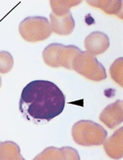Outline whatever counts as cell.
Segmentation results:
<instances>
[{
  "label": "cell",
  "instance_id": "6da1fadb",
  "mask_svg": "<svg viewBox=\"0 0 123 160\" xmlns=\"http://www.w3.org/2000/svg\"><path fill=\"white\" fill-rule=\"evenodd\" d=\"M65 104L66 97L56 84L47 80H35L22 90L19 109L28 121L44 124L62 113Z\"/></svg>",
  "mask_w": 123,
  "mask_h": 160
},
{
  "label": "cell",
  "instance_id": "7a4b0ae2",
  "mask_svg": "<svg viewBox=\"0 0 123 160\" xmlns=\"http://www.w3.org/2000/svg\"><path fill=\"white\" fill-rule=\"evenodd\" d=\"M72 137L76 143L84 147L100 146L107 137V132L92 121H80L73 124Z\"/></svg>",
  "mask_w": 123,
  "mask_h": 160
},
{
  "label": "cell",
  "instance_id": "3957f363",
  "mask_svg": "<svg viewBox=\"0 0 123 160\" xmlns=\"http://www.w3.org/2000/svg\"><path fill=\"white\" fill-rule=\"evenodd\" d=\"M81 52L75 45H63L53 43L49 44L43 52V60L51 68H64L73 70V63L76 56Z\"/></svg>",
  "mask_w": 123,
  "mask_h": 160
},
{
  "label": "cell",
  "instance_id": "277c9868",
  "mask_svg": "<svg viewBox=\"0 0 123 160\" xmlns=\"http://www.w3.org/2000/svg\"><path fill=\"white\" fill-rule=\"evenodd\" d=\"M19 32L28 42H39L47 39L51 35L50 22L46 18L28 17L19 25Z\"/></svg>",
  "mask_w": 123,
  "mask_h": 160
},
{
  "label": "cell",
  "instance_id": "5b68a950",
  "mask_svg": "<svg viewBox=\"0 0 123 160\" xmlns=\"http://www.w3.org/2000/svg\"><path fill=\"white\" fill-rule=\"evenodd\" d=\"M73 70L88 79L100 82L106 78L104 67L98 61L95 56L87 51H81L73 63Z\"/></svg>",
  "mask_w": 123,
  "mask_h": 160
},
{
  "label": "cell",
  "instance_id": "8992f818",
  "mask_svg": "<svg viewBox=\"0 0 123 160\" xmlns=\"http://www.w3.org/2000/svg\"><path fill=\"white\" fill-rule=\"evenodd\" d=\"M100 121L107 128L114 129L123 121V101L116 102L106 106L100 115Z\"/></svg>",
  "mask_w": 123,
  "mask_h": 160
},
{
  "label": "cell",
  "instance_id": "52a82bcc",
  "mask_svg": "<svg viewBox=\"0 0 123 160\" xmlns=\"http://www.w3.org/2000/svg\"><path fill=\"white\" fill-rule=\"evenodd\" d=\"M110 41L107 35L100 31L90 33L84 39V47L93 56L104 53L109 48Z\"/></svg>",
  "mask_w": 123,
  "mask_h": 160
},
{
  "label": "cell",
  "instance_id": "ba28073f",
  "mask_svg": "<svg viewBox=\"0 0 123 160\" xmlns=\"http://www.w3.org/2000/svg\"><path fill=\"white\" fill-rule=\"evenodd\" d=\"M35 160H51V159H66L79 160L80 155L75 149L69 147L57 148L54 147H49L34 158Z\"/></svg>",
  "mask_w": 123,
  "mask_h": 160
},
{
  "label": "cell",
  "instance_id": "9c48e42d",
  "mask_svg": "<svg viewBox=\"0 0 123 160\" xmlns=\"http://www.w3.org/2000/svg\"><path fill=\"white\" fill-rule=\"evenodd\" d=\"M51 31L60 36H68L73 31L75 22L69 11L63 16H56L53 13L50 14Z\"/></svg>",
  "mask_w": 123,
  "mask_h": 160
},
{
  "label": "cell",
  "instance_id": "30bf717a",
  "mask_svg": "<svg viewBox=\"0 0 123 160\" xmlns=\"http://www.w3.org/2000/svg\"><path fill=\"white\" fill-rule=\"evenodd\" d=\"M105 152L110 158L120 159L123 156V128L121 127L115 132L111 137L103 142Z\"/></svg>",
  "mask_w": 123,
  "mask_h": 160
},
{
  "label": "cell",
  "instance_id": "8fae6325",
  "mask_svg": "<svg viewBox=\"0 0 123 160\" xmlns=\"http://www.w3.org/2000/svg\"><path fill=\"white\" fill-rule=\"evenodd\" d=\"M87 3L91 7L99 8L106 14L110 15L118 16L121 19H122V14H121V9H122V1L119 0H95V1H87Z\"/></svg>",
  "mask_w": 123,
  "mask_h": 160
},
{
  "label": "cell",
  "instance_id": "7c38bea8",
  "mask_svg": "<svg viewBox=\"0 0 123 160\" xmlns=\"http://www.w3.org/2000/svg\"><path fill=\"white\" fill-rule=\"evenodd\" d=\"M0 160H24L20 148L12 141L0 143Z\"/></svg>",
  "mask_w": 123,
  "mask_h": 160
},
{
  "label": "cell",
  "instance_id": "4fadbf2b",
  "mask_svg": "<svg viewBox=\"0 0 123 160\" xmlns=\"http://www.w3.org/2000/svg\"><path fill=\"white\" fill-rule=\"evenodd\" d=\"M81 1L76 0H51L50 1V5L52 9V13L56 16H63L69 12V9L73 7L79 5Z\"/></svg>",
  "mask_w": 123,
  "mask_h": 160
},
{
  "label": "cell",
  "instance_id": "5bb4252c",
  "mask_svg": "<svg viewBox=\"0 0 123 160\" xmlns=\"http://www.w3.org/2000/svg\"><path fill=\"white\" fill-rule=\"evenodd\" d=\"M122 57L118 58L115 60L110 68V75L112 79L117 82L121 87L123 86L122 78Z\"/></svg>",
  "mask_w": 123,
  "mask_h": 160
},
{
  "label": "cell",
  "instance_id": "9a60e30c",
  "mask_svg": "<svg viewBox=\"0 0 123 160\" xmlns=\"http://www.w3.org/2000/svg\"><path fill=\"white\" fill-rule=\"evenodd\" d=\"M14 66L13 56L7 51H0V73L7 74Z\"/></svg>",
  "mask_w": 123,
  "mask_h": 160
},
{
  "label": "cell",
  "instance_id": "2e32d148",
  "mask_svg": "<svg viewBox=\"0 0 123 160\" xmlns=\"http://www.w3.org/2000/svg\"><path fill=\"white\" fill-rule=\"evenodd\" d=\"M1 86H2V78L0 77V87H1Z\"/></svg>",
  "mask_w": 123,
  "mask_h": 160
},
{
  "label": "cell",
  "instance_id": "e0dca14e",
  "mask_svg": "<svg viewBox=\"0 0 123 160\" xmlns=\"http://www.w3.org/2000/svg\"><path fill=\"white\" fill-rule=\"evenodd\" d=\"M0 143H1V142H0Z\"/></svg>",
  "mask_w": 123,
  "mask_h": 160
}]
</instances>
